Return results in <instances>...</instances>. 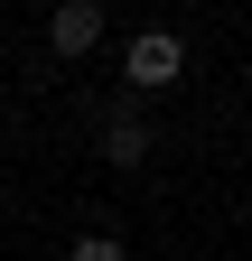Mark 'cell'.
Masks as SVG:
<instances>
[{"label": "cell", "instance_id": "cell-1", "mask_svg": "<svg viewBox=\"0 0 252 261\" xmlns=\"http://www.w3.org/2000/svg\"><path fill=\"white\" fill-rule=\"evenodd\" d=\"M121 75H131L140 93H159V84H178V75H187V47H178V28H140V38L121 47Z\"/></svg>", "mask_w": 252, "mask_h": 261}, {"label": "cell", "instance_id": "cell-2", "mask_svg": "<svg viewBox=\"0 0 252 261\" xmlns=\"http://www.w3.org/2000/svg\"><path fill=\"white\" fill-rule=\"evenodd\" d=\"M47 47H56V56H93V47H103V0H56Z\"/></svg>", "mask_w": 252, "mask_h": 261}, {"label": "cell", "instance_id": "cell-3", "mask_svg": "<svg viewBox=\"0 0 252 261\" xmlns=\"http://www.w3.org/2000/svg\"><path fill=\"white\" fill-rule=\"evenodd\" d=\"M103 159H112V168H140V159H149V121H131V112H121V121L103 130Z\"/></svg>", "mask_w": 252, "mask_h": 261}, {"label": "cell", "instance_id": "cell-4", "mask_svg": "<svg viewBox=\"0 0 252 261\" xmlns=\"http://www.w3.org/2000/svg\"><path fill=\"white\" fill-rule=\"evenodd\" d=\"M66 261H131V252H121V233H75Z\"/></svg>", "mask_w": 252, "mask_h": 261}]
</instances>
